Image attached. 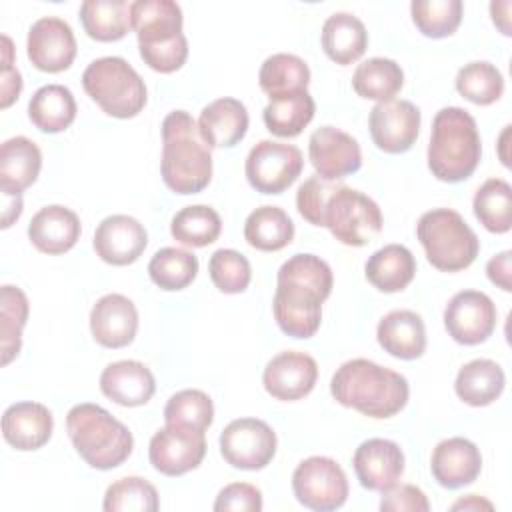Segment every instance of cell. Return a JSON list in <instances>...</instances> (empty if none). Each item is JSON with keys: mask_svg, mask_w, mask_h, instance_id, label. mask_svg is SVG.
Returning a JSON list of instances; mask_svg holds the SVG:
<instances>
[{"mask_svg": "<svg viewBox=\"0 0 512 512\" xmlns=\"http://www.w3.org/2000/svg\"><path fill=\"white\" fill-rule=\"evenodd\" d=\"M296 208L304 220L328 228L346 246H366L382 232L378 204L342 182L310 176L296 192Z\"/></svg>", "mask_w": 512, "mask_h": 512, "instance_id": "6da1fadb", "label": "cell"}, {"mask_svg": "<svg viewBox=\"0 0 512 512\" xmlns=\"http://www.w3.org/2000/svg\"><path fill=\"white\" fill-rule=\"evenodd\" d=\"M332 270L314 254H294L278 270L272 302L280 330L292 338H310L322 322V302L332 292Z\"/></svg>", "mask_w": 512, "mask_h": 512, "instance_id": "7a4b0ae2", "label": "cell"}, {"mask_svg": "<svg viewBox=\"0 0 512 512\" xmlns=\"http://www.w3.org/2000/svg\"><path fill=\"white\" fill-rule=\"evenodd\" d=\"M332 398L370 418H392L408 402V380L366 358L344 362L330 380Z\"/></svg>", "mask_w": 512, "mask_h": 512, "instance_id": "3957f363", "label": "cell"}, {"mask_svg": "<svg viewBox=\"0 0 512 512\" xmlns=\"http://www.w3.org/2000/svg\"><path fill=\"white\" fill-rule=\"evenodd\" d=\"M160 172L176 194H198L212 180L210 146L186 110H174L162 122Z\"/></svg>", "mask_w": 512, "mask_h": 512, "instance_id": "277c9868", "label": "cell"}, {"mask_svg": "<svg viewBox=\"0 0 512 512\" xmlns=\"http://www.w3.org/2000/svg\"><path fill=\"white\" fill-rule=\"evenodd\" d=\"M130 18L144 64L162 74L184 66L188 42L182 32V10L174 0H136L130 4Z\"/></svg>", "mask_w": 512, "mask_h": 512, "instance_id": "5b68a950", "label": "cell"}, {"mask_svg": "<svg viewBox=\"0 0 512 512\" xmlns=\"http://www.w3.org/2000/svg\"><path fill=\"white\" fill-rule=\"evenodd\" d=\"M482 156L474 116L458 106L436 112L428 144V168L442 182H462L472 176Z\"/></svg>", "mask_w": 512, "mask_h": 512, "instance_id": "8992f818", "label": "cell"}, {"mask_svg": "<svg viewBox=\"0 0 512 512\" xmlns=\"http://www.w3.org/2000/svg\"><path fill=\"white\" fill-rule=\"evenodd\" d=\"M66 430L80 458L96 470L120 466L134 448L132 432L98 404H76L66 414Z\"/></svg>", "mask_w": 512, "mask_h": 512, "instance_id": "52a82bcc", "label": "cell"}, {"mask_svg": "<svg viewBox=\"0 0 512 512\" xmlns=\"http://www.w3.org/2000/svg\"><path fill=\"white\" fill-rule=\"evenodd\" d=\"M416 236L428 262L442 272H460L468 268L480 250L474 230L450 208L424 212L416 224Z\"/></svg>", "mask_w": 512, "mask_h": 512, "instance_id": "ba28073f", "label": "cell"}, {"mask_svg": "<svg viewBox=\"0 0 512 512\" xmlns=\"http://www.w3.org/2000/svg\"><path fill=\"white\" fill-rule=\"evenodd\" d=\"M86 94L114 118H134L146 106V84L140 74L120 56L92 60L84 74Z\"/></svg>", "mask_w": 512, "mask_h": 512, "instance_id": "9c48e42d", "label": "cell"}, {"mask_svg": "<svg viewBox=\"0 0 512 512\" xmlns=\"http://www.w3.org/2000/svg\"><path fill=\"white\" fill-rule=\"evenodd\" d=\"M296 500L316 512L340 508L348 498V480L342 466L328 456L302 460L292 474Z\"/></svg>", "mask_w": 512, "mask_h": 512, "instance_id": "30bf717a", "label": "cell"}, {"mask_svg": "<svg viewBox=\"0 0 512 512\" xmlns=\"http://www.w3.org/2000/svg\"><path fill=\"white\" fill-rule=\"evenodd\" d=\"M304 168L302 152L294 144L260 140L246 156L244 172L250 186L262 194H282Z\"/></svg>", "mask_w": 512, "mask_h": 512, "instance_id": "8fae6325", "label": "cell"}, {"mask_svg": "<svg viewBox=\"0 0 512 512\" xmlns=\"http://www.w3.org/2000/svg\"><path fill=\"white\" fill-rule=\"evenodd\" d=\"M276 432L258 418L232 420L220 434L222 458L238 470H262L276 454Z\"/></svg>", "mask_w": 512, "mask_h": 512, "instance_id": "7c38bea8", "label": "cell"}, {"mask_svg": "<svg viewBox=\"0 0 512 512\" xmlns=\"http://www.w3.org/2000/svg\"><path fill=\"white\" fill-rule=\"evenodd\" d=\"M206 456L204 432L166 424L148 446L150 464L164 476H182L200 466Z\"/></svg>", "mask_w": 512, "mask_h": 512, "instance_id": "4fadbf2b", "label": "cell"}, {"mask_svg": "<svg viewBox=\"0 0 512 512\" xmlns=\"http://www.w3.org/2000/svg\"><path fill=\"white\" fill-rule=\"evenodd\" d=\"M444 326L454 342L476 346L496 328V306L484 292L462 290L444 308Z\"/></svg>", "mask_w": 512, "mask_h": 512, "instance_id": "5bb4252c", "label": "cell"}, {"mask_svg": "<svg viewBox=\"0 0 512 512\" xmlns=\"http://www.w3.org/2000/svg\"><path fill=\"white\" fill-rule=\"evenodd\" d=\"M374 144L388 154L410 150L420 132V110L410 100L378 102L368 116Z\"/></svg>", "mask_w": 512, "mask_h": 512, "instance_id": "9a60e30c", "label": "cell"}, {"mask_svg": "<svg viewBox=\"0 0 512 512\" xmlns=\"http://www.w3.org/2000/svg\"><path fill=\"white\" fill-rule=\"evenodd\" d=\"M26 52L34 68L42 72L68 70L76 58V38L70 24L56 16L36 20L28 30Z\"/></svg>", "mask_w": 512, "mask_h": 512, "instance_id": "2e32d148", "label": "cell"}, {"mask_svg": "<svg viewBox=\"0 0 512 512\" xmlns=\"http://www.w3.org/2000/svg\"><path fill=\"white\" fill-rule=\"evenodd\" d=\"M308 156L320 178L340 180L360 170V144L336 126H320L308 140Z\"/></svg>", "mask_w": 512, "mask_h": 512, "instance_id": "e0dca14e", "label": "cell"}, {"mask_svg": "<svg viewBox=\"0 0 512 512\" xmlns=\"http://www.w3.org/2000/svg\"><path fill=\"white\" fill-rule=\"evenodd\" d=\"M318 380V364L306 352L286 350L276 354L264 368L262 384L266 392L282 402L308 396Z\"/></svg>", "mask_w": 512, "mask_h": 512, "instance_id": "ac0fdd59", "label": "cell"}, {"mask_svg": "<svg viewBox=\"0 0 512 512\" xmlns=\"http://www.w3.org/2000/svg\"><path fill=\"white\" fill-rule=\"evenodd\" d=\"M148 244L144 226L128 214L104 218L94 232V250L106 264L128 266L140 258Z\"/></svg>", "mask_w": 512, "mask_h": 512, "instance_id": "d6986e66", "label": "cell"}, {"mask_svg": "<svg viewBox=\"0 0 512 512\" xmlns=\"http://www.w3.org/2000/svg\"><path fill=\"white\" fill-rule=\"evenodd\" d=\"M352 464L364 488L384 492L402 478L404 452L392 440L370 438L356 448Z\"/></svg>", "mask_w": 512, "mask_h": 512, "instance_id": "ffe728a7", "label": "cell"}, {"mask_svg": "<svg viewBox=\"0 0 512 512\" xmlns=\"http://www.w3.org/2000/svg\"><path fill=\"white\" fill-rule=\"evenodd\" d=\"M138 330V310L122 294L102 296L90 310V332L104 348L128 346Z\"/></svg>", "mask_w": 512, "mask_h": 512, "instance_id": "44dd1931", "label": "cell"}, {"mask_svg": "<svg viewBox=\"0 0 512 512\" xmlns=\"http://www.w3.org/2000/svg\"><path fill=\"white\" fill-rule=\"evenodd\" d=\"M430 470L440 486L456 490L472 484L480 476L482 456L478 446L468 438H446L436 444L430 458Z\"/></svg>", "mask_w": 512, "mask_h": 512, "instance_id": "7402d4cb", "label": "cell"}, {"mask_svg": "<svg viewBox=\"0 0 512 512\" xmlns=\"http://www.w3.org/2000/svg\"><path fill=\"white\" fill-rule=\"evenodd\" d=\"M52 412L40 402H16L2 414L4 440L22 452L42 448L52 436Z\"/></svg>", "mask_w": 512, "mask_h": 512, "instance_id": "603a6c76", "label": "cell"}, {"mask_svg": "<svg viewBox=\"0 0 512 512\" xmlns=\"http://www.w3.org/2000/svg\"><path fill=\"white\" fill-rule=\"evenodd\" d=\"M100 390L120 406H142L156 390L154 374L138 360H118L108 364L100 374Z\"/></svg>", "mask_w": 512, "mask_h": 512, "instance_id": "cb8c5ba5", "label": "cell"}, {"mask_svg": "<svg viewBox=\"0 0 512 512\" xmlns=\"http://www.w3.org/2000/svg\"><path fill=\"white\" fill-rule=\"evenodd\" d=\"M80 218L66 206L50 204L40 208L30 224L28 238L44 254H64L80 238Z\"/></svg>", "mask_w": 512, "mask_h": 512, "instance_id": "d4e9b609", "label": "cell"}, {"mask_svg": "<svg viewBox=\"0 0 512 512\" xmlns=\"http://www.w3.org/2000/svg\"><path fill=\"white\" fill-rule=\"evenodd\" d=\"M248 110L236 98H218L202 108L198 128L210 148H232L248 132Z\"/></svg>", "mask_w": 512, "mask_h": 512, "instance_id": "484cf974", "label": "cell"}, {"mask_svg": "<svg viewBox=\"0 0 512 512\" xmlns=\"http://www.w3.org/2000/svg\"><path fill=\"white\" fill-rule=\"evenodd\" d=\"M378 344L394 358L416 360L426 350V328L420 314L412 310L388 312L376 328Z\"/></svg>", "mask_w": 512, "mask_h": 512, "instance_id": "4316f807", "label": "cell"}, {"mask_svg": "<svg viewBox=\"0 0 512 512\" xmlns=\"http://www.w3.org/2000/svg\"><path fill=\"white\" fill-rule=\"evenodd\" d=\"M42 168V152L26 136L8 138L0 148V190L20 194L32 186Z\"/></svg>", "mask_w": 512, "mask_h": 512, "instance_id": "83f0119b", "label": "cell"}, {"mask_svg": "<svg viewBox=\"0 0 512 512\" xmlns=\"http://www.w3.org/2000/svg\"><path fill=\"white\" fill-rule=\"evenodd\" d=\"M366 46L368 32L360 18L350 12H336L326 18L322 26V48L332 62L348 66L366 52Z\"/></svg>", "mask_w": 512, "mask_h": 512, "instance_id": "f1b7e54d", "label": "cell"}, {"mask_svg": "<svg viewBox=\"0 0 512 512\" xmlns=\"http://www.w3.org/2000/svg\"><path fill=\"white\" fill-rule=\"evenodd\" d=\"M364 274L380 292H400L414 280L416 260L406 246L386 244L366 260Z\"/></svg>", "mask_w": 512, "mask_h": 512, "instance_id": "f546056e", "label": "cell"}, {"mask_svg": "<svg viewBox=\"0 0 512 512\" xmlns=\"http://www.w3.org/2000/svg\"><path fill=\"white\" fill-rule=\"evenodd\" d=\"M504 384L506 376L500 364L488 358H476L458 370L454 390L462 402L480 408L500 398Z\"/></svg>", "mask_w": 512, "mask_h": 512, "instance_id": "4dcf8cb0", "label": "cell"}, {"mask_svg": "<svg viewBox=\"0 0 512 512\" xmlns=\"http://www.w3.org/2000/svg\"><path fill=\"white\" fill-rule=\"evenodd\" d=\"M32 124L48 134L66 130L76 118V100L62 84H46L38 88L28 102Z\"/></svg>", "mask_w": 512, "mask_h": 512, "instance_id": "1f68e13d", "label": "cell"}, {"mask_svg": "<svg viewBox=\"0 0 512 512\" xmlns=\"http://www.w3.org/2000/svg\"><path fill=\"white\" fill-rule=\"evenodd\" d=\"M316 104L308 90H298L292 94L270 98L266 104L262 118L274 136L294 138L298 136L314 118Z\"/></svg>", "mask_w": 512, "mask_h": 512, "instance_id": "d6a6232c", "label": "cell"}, {"mask_svg": "<svg viewBox=\"0 0 512 512\" xmlns=\"http://www.w3.org/2000/svg\"><path fill=\"white\" fill-rule=\"evenodd\" d=\"M80 22L92 40H122L132 28L130 4L126 0H86L80 6Z\"/></svg>", "mask_w": 512, "mask_h": 512, "instance_id": "836d02e7", "label": "cell"}, {"mask_svg": "<svg viewBox=\"0 0 512 512\" xmlns=\"http://www.w3.org/2000/svg\"><path fill=\"white\" fill-rule=\"evenodd\" d=\"M244 238L256 250L276 252L292 242L294 222L278 206H260L248 214Z\"/></svg>", "mask_w": 512, "mask_h": 512, "instance_id": "e575fe53", "label": "cell"}, {"mask_svg": "<svg viewBox=\"0 0 512 512\" xmlns=\"http://www.w3.org/2000/svg\"><path fill=\"white\" fill-rule=\"evenodd\" d=\"M404 86V72L398 62L390 58H368L358 64L352 76V88L366 100H392Z\"/></svg>", "mask_w": 512, "mask_h": 512, "instance_id": "d590c367", "label": "cell"}, {"mask_svg": "<svg viewBox=\"0 0 512 512\" xmlns=\"http://www.w3.org/2000/svg\"><path fill=\"white\" fill-rule=\"evenodd\" d=\"M310 82L308 64L296 54H272L268 56L258 72V84L268 98L306 90Z\"/></svg>", "mask_w": 512, "mask_h": 512, "instance_id": "8d00e7d4", "label": "cell"}, {"mask_svg": "<svg viewBox=\"0 0 512 512\" xmlns=\"http://www.w3.org/2000/svg\"><path fill=\"white\" fill-rule=\"evenodd\" d=\"M474 216L494 234H504L512 226V188L502 178L486 180L472 200Z\"/></svg>", "mask_w": 512, "mask_h": 512, "instance_id": "74e56055", "label": "cell"}, {"mask_svg": "<svg viewBox=\"0 0 512 512\" xmlns=\"http://www.w3.org/2000/svg\"><path fill=\"white\" fill-rule=\"evenodd\" d=\"M222 220L212 206L194 204L178 210L170 222V234L176 242L192 248H204L220 236Z\"/></svg>", "mask_w": 512, "mask_h": 512, "instance_id": "f35d334b", "label": "cell"}, {"mask_svg": "<svg viewBox=\"0 0 512 512\" xmlns=\"http://www.w3.org/2000/svg\"><path fill=\"white\" fill-rule=\"evenodd\" d=\"M148 274L150 280L162 290H182L196 278L198 258L188 250L166 246L152 256L148 264Z\"/></svg>", "mask_w": 512, "mask_h": 512, "instance_id": "ab89813d", "label": "cell"}, {"mask_svg": "<svg viewBox=\"0 0 512 512\" xmlns=\"http://www.w3.org/2000/svg\"><path fill=\"white\" fill-rule=\"evenodd\" d=\"M456 90L462 98L470 100L478 106L494 104L502 92H504V78L502 72L486 62L476 60L470 64H464L456 74Z\"/></svg>", "mask_w": 512, "mask_h": 512, "instance_id": "60d3db41", "label": "cell"}, {"mask_svg": "<svg viewBox=\"0 0 512 512\" xmlns=\"http://www.w3.org/2000/svg\"><path fill=\"white\" fill-rule=\"evenodd\" d=\"M0 330H2V364H10L22 346V328L28 320V298L18 286L4 284L0 296Z\"/></svg>", "mask_w": 512, "mask_h": 512, "instance_id": "b9f144b4", "label": "cell"}, {"mask_svg": "<svg viewBox=\"0 0 512 512\" xmlns=\"http://www.w3.org/2000/svg\"><path fill=\"white\" fill-rule=\"evenodd\" d=\"M464 6L460 0H414L410 4L412 22L428 38H446L462 22Z\"/></svg>", "mask_w": 512, "mask_h": 512, "instance_id": "7bdbcfd3", "label": "cell"}, {"mask_svg": "<svg viewBox=\"0 0 512 512\" xmlns=\"http://www.w3.org/2000/svg\"><path fill=\"white\" fill-rule=\"evenodd\" d=\"M166 424L204 432L214 420V404L210 396L196 388H186L170 396L164 406Z\"/></svg>", "mask_w": 512, "mask_h": 512, "instance_id": "ee69618b", "label": "cell"}, {"mask_svg": "<svg viewBox=\"0 0 512 512\" xmlns=\"http://www.w3.org/2000/svg\"><path fill=\"white\" fill-rule=\"evenodd\" d=\"M102 506L106 512H156L160 502L156 488L148 480L126 476L106 488Z\"/></svg>", "mask_w": 512, "mask_h": 512, "instance_id": "f6af8a7d", "label": "cell"}, {"mask_svg": "<svg viewBox=\"0 0 512 512\" xmlns=\"http://www.w3.org/2000/svg\"><path fill=\"white\" fill-rule=\"evenodd\" d=\"M208 274L214 286L224 294L244 292L252 278L248 258L230 248H220L210 256Z\"/></svg>", "mask_w": 512, "mask_h": 512, "instance_id": "bcb514c9", "label": "cell"}, {"mask_svg": "<svg viewBox=\"0 0 512 512\" xmlns=\"http://www.w3.org/2000/svg\"><path fill=\"white\" fill-rule=\"evenodd\" d=\"M216 512H260L262 492L248 482H232L224 486L214 502Z\"/></svg>", "mask_w": 512, "mask_h": 512, "instance_id": "7dc6e473", "label": "cell"}, {"mask_svg": "<svg viewBox=\"0 0 512 512\" xmlns=\"http://www.w3.org/2000/svg\"><path fill=\"white\" fill-rule=\"evenodd\" d=\"M380 510L384 512H428L426 494L412 484H394L382 492Z\"/></svg>", "mask_w": 512, "mask_h": 512, "instance_id": "c3c4849f", "label": "cell"}, {"mask_svg": "<svg viewBox=\"0 0 512 512\" xmlns=\"http://www.w3.org/2000/svg\"><path fill=\"white\" fill-rule=\"evenodd\" d=\"M22 92V76L12 66V40L2 36V76H0V106L8 108Z\"/></svg>", "mask_w": 512, "mask_h": 512, "instance_id": "681fc988", "label": "cell"}, {"mask_svg": "<svg viewBox=\"0 0 512 512\" xmlns=\"http://www.w3.org/2000/svg\"><path fill=\"white\" fill-rule=\"evenodd\" d=\"M512 252L510 250H504L496 256H492L486 264V274H488V280L492 284H496L498 288H502L504 292H510L512 290Z\"/></svg>", "mask_w": 512, "mask_h": 512, "instance_id": "f907efd6", "label": "cell"}, {"mask_svg": "<svg viewBox=\"0 0 512 512\" xmlns=\"http://www.w3.org/2000/svg\"><path fill=\"white\" fill-rule=\"evenodd\" d=\"M4 196V210H2V228H10L14 220L22 214V196L12 192H2Z\"/></svg>", "mask_w": 512, "mask_h": 512, "instance_id": "816d5d0a", "label": "cell"}, {"mask_svg": "<svg viewBox=\"0 0 512 512\" xmlns=\"http://www.w3.org/2000/svg\"><path fill=\"white\" fill-rule=\"evenodd\" d=\"M482 508L492 510L494 506H492V502H488V500H484V498H480L476 494H468L466 498H462V500L452 504V510H482Z\"/></svg>", "mask_w": 512, "mask_h": 512, "instance_id": "f5cc1de1", "label": "cell"}, {"mask_svg": "<svg viewBox=\"0 0 512 512\" xmlns=\"http://www.w3.org/2000/svg\"><path fill=\"white\" fill-rule=\"evenodd\" d=\"M508 12H510V2H506V6H504V12L500 14L498 10H496V6L494 4H490V14H492V22L500 28V32L502 34H506V36H510L512 32H510V18H508Z\"/></svg>", "mask_w": 512, "mask_h": 512, "instance_id": "db71d44e", "label": "cell"}]
</instances>
